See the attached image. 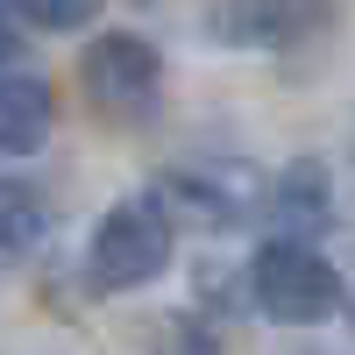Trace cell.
Returning <instances> with one entry per match:
<instances>
[{"label": "cell", "instance_id": "cell-1", "mask_svg": "<svg viewBox=\"0 0 355 355\" xmlns=\"http://www.w3.org/2000/svg\"><path fill=\"white\" fill-rule=\"evenodd\" d=\"M171 249H178L171 206L164 199H121L93 227V256H85V270H93L100 291H142L150 277H164Z\"/></svg>", "mask_w": 355, "mask_h": 355}, {"label": "cell", "instance_id": "cell-2", "mask_svg": "<svg viewBox=\"0 0 355 355\" xmlns=\"http://www.w3.org/2000/svg\"><path fill=\"white\" fill-rule=\"evenodd\" d=\"M256 306L270 320H291V327H306V320H327L341 306V270L313 242H270L256 256Z\"/></svg>", "mask_w": 355, "mask_h": 355}, {"label": "cell", "instance_id": "cell-3", "mask_svg": "<svg viewBox=\"0 0 355 355\" xmlns=\"http://www.w3.org/2000/svg\"><path fill=\"white\" fill-rule=\"evenodd\" d=\"M78 78H85V93H93V107L107 114V121H142V114L157 107L164 64H157V50L142 43V36H128V28H107V36L85 43Z\"/></svg>", "mask_w": 355, "mask_h": 355}, {"label": "cell", "instance_id": "cell-4", "mask_svg": "<svg viewBox=\"0 0 355 355\" xmlns=\"http://www.w3.org/2000/svg\"><path fill=\"white\" fill-rule=\"evenodd\" d=\"M320 15H327L320 0H227V8H214V28L234 43H291Z\"/></svg>", "mask_w": 355, "mask_h": 355}, {"label": "cell", "instance_id": "cell-5", "mask_svg": "<svg viewBox=\"0 0 355 355\" xmlns=\"http://www.w3.org/2000/svg\"><path fill=\"white\" fill-rule=\"evenodd\" d=\"M57 128V100L43 78H0V157H28Z\"/></svg>", "mask_w": 355, "mask_h": 355}, {"label": "cell", "instance_id": "cell-6", "mask_svg": "<svg viewBox=\"0 0 355 355\" xmlns=\"http://www.w3.org/2000/svg\"><path fill=\"white\" fill-rule=\"evenodd\" d=\"M277 220H284L277 242H306V234L327 220V199H320V178L313 171H291L284 185H277Z\"/></svg>", "mask_w": 355, "mask_h": 355}, {"label": "cell", "instance_id": "cell-7", "mask_svg": "<svg viewBox=\"0 0 355 355\" xmlns=\"http://www.w3.org/2000/svg\"><path fill=\"white\" fill-rule=\"evenodd\" d=\"M43 234V199L21 178H0V249H28Z\"/></svg>", "mask_w": 355, "mask_h": 355}, {"label": "cell", "instance_id": "cell-8", "mask_svg": "<svg viewBox=\"0 0 355 355\" xmlns=\"http://www.w3.org/2000/svg\"><path fill=\"white\" fill-rule=\"evenodd\" d=\"M15 21H36V28H78L100 15V0H8Z\"/></svg>", "mask_w": 355, "mask_h": 355}, {"label": "cell", "instance_id": "cell-9", "mask_svg": "<svg viewBox=\"0 0 355 355\" xmlns=\"http://www.w3.org/2000/svg\"><path fill=\"white\" fill-rule=\"evenodd\" d=\"M15 50H21V21H15V8H8V0H0V64H8Z\"/></svg>", "mask_w": 355, "mask_h": 355}]
</instances>
